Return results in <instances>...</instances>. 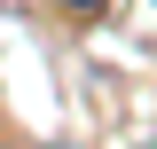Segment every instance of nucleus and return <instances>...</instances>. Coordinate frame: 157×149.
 I'll return each mask as SVG.
<instances>
[{"instance_id":"nucleus-3","label":"nucleus","mask_w":157,"mask_h":149,"mask_svg":"<svg viewBox=\"0 0 157 149\" xmlns=\"http://www.w3.org/2000/svg\"><path fill=\"white\" fill-rule=\"evenodd\" d=\"M141 149H157V141H141Z\"/></svg>"},{"instance_id":"nucleus-1","label":"nucleus","mask_w":157,"mask_h":149,"mask_svg":"<svg viewBox=\"0 0 157 149\" xmlns=\"http://www.w3.org/2000/svg\"><path fill=\"white\" fill-rule=\"evenodd\" d=\"M71 8H78V16H94V8H102V0H71Z\"/></svg>"},{"instance_id":"nucleus-2","label":"nucleus","mask_w":157,"mask_h":149,"mask_svg":"<svg viewBox=\"0 0 157 149\" xmlns=\"http://www.w3.org/2000/svg\"><path fill=\"white\" fill-rule=\"evenodd\" d=\"M39 149H78V141H39Z\"/></svg>"}]
</instances>
